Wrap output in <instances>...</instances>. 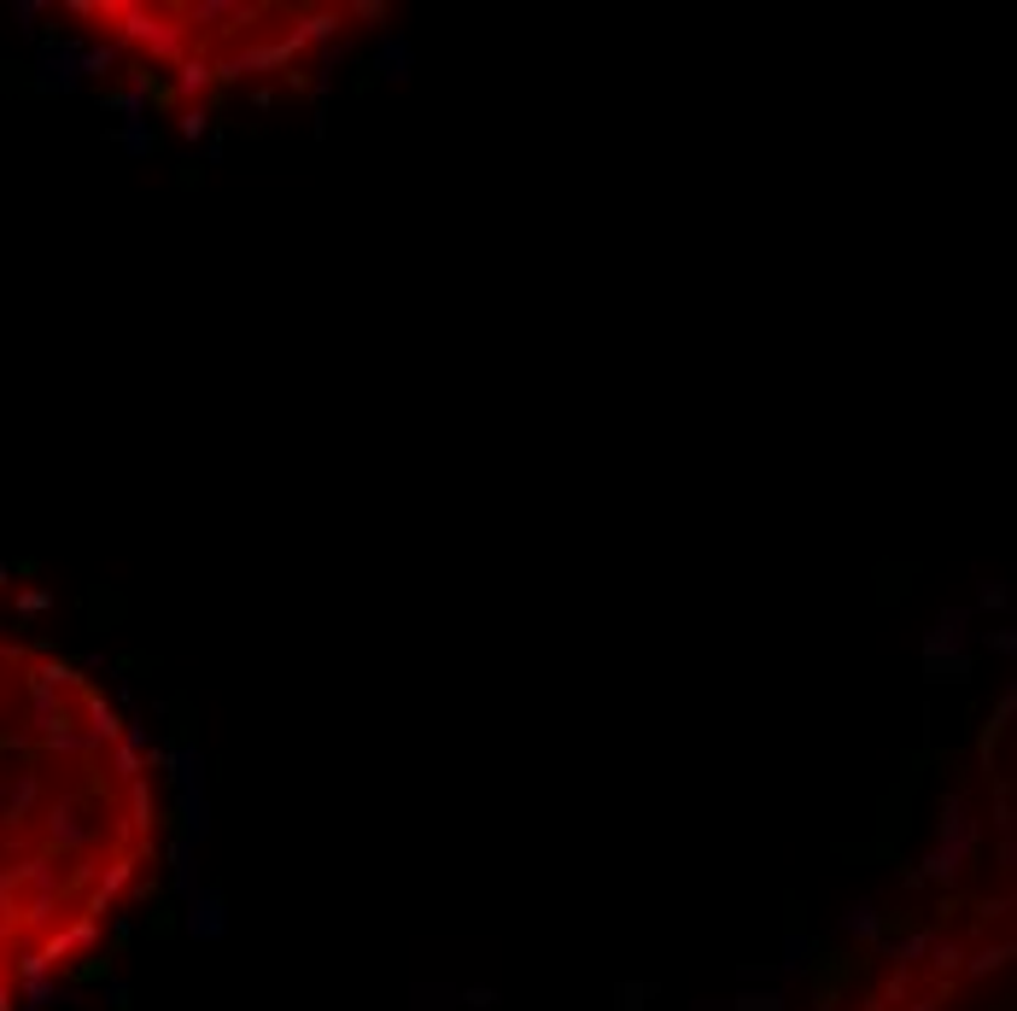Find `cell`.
<instances>
[{
  "label": "cell",
  "instance_id": "6da1fadb",
  "mask_svg": "<svg viewBox=\"0 0 1017 1011\" xmlns=\"http://www.w3.org/2000/svg\"><path fill=\"white\" fill-rule=\"evenodd\" d=\"M153 801L112 701L0 626V1011L94 947L147 865Z\"/></svg>",
  "mask_w": 1017,
  "mask_h": 1011
}]
</instances>
